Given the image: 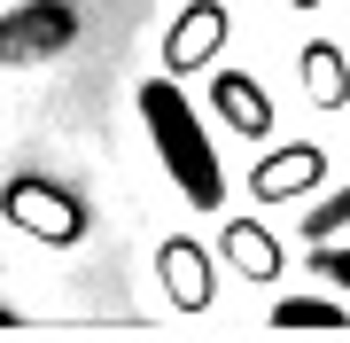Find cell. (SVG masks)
<instances>
[{
	"label": "cell",
	"mask_w": 350,
	"mask_h": 343,
	"mask_svg": "<svg viewBox=\"0 0 350 343\" xmlns=\"http://www.w3.org/2000/svg\"><path fill=\"white\" fill-rule=\"evenodd\" d=\"M211 110H218L234 133H250V140L273 133V94H265L250 71H218V78H211Z\"/></svg>",
	"instance_id": "4"
},
{
	"label": "cell",
	"mask_w": 350,
	"mask_h": 343,
	"mask_svg": "<svg viewBox=\"0 0 350 343\" xmlns=\"http://www.w3.org/2000/svg\"><path fill=\"white\" fill-rule=\"evenodd\" d=\"M304 94H312L319 110H342V102H350V63H342V47H327V39L304 47Z\"/></svg>",
	"instance_id": "7"
},
{
	"label": "cell",
	"mask_w": 350,
	"mask_h": 343,
	"mask_svg": "<svg viewBox=\"0 0 350 343\" xmlns=\"http://www.w3.org/2000/svg\"><path fill=\"white\" fill-rule=\"evenodd\" d=\"M312 266H319L327 281H335V289H350V250H319V257H312Z\"/></svg>",
	"instance_id": "12"
},
{
	"label": "cell",
	"mask_w": 350,
	"mask_h": 343,
	"mask_svg": "<svg viewBox=\"0 0 350 343\" xmlns=\"http://www.w3.org/2000/svg\"><path fill=\"white\" fill-rule=\"evenodd\" d=\"M140 125H148L163 172H172V188L187 195L195 211H218L226 203V164H218L211 133H202L195 102L179 94V78H148V86H140Z\"/></svg>",
	"instance_id": "1"
},
{
	"label": "cell",
	"mask_w": 350,
	"mask_h": 343,
	"mask_svg": "<svg viewBox=\"0 0 350 343\" xmlns=\"http://www.w3.org/2000/svg\"><path fill=\"white\" fill-rule=\"evenodd\" d=\"M70 39V16L55 8V0H39L31 16H8L0 24V55H24V47H63Z\"/></svg>",
	"instance_id": "8"
},
{
	"label": "cell",
	"mask_w": 350,
	"mask_h": 343,
	"mask_svg": "<svg viewBox=\"0 0 350 343\" xmlns=\"http://www.w3.org/2000/svg\"><path fill=\"white\" fill-rule=\"evenodd\" d=\"M288 8H319V0H288Z\"/></svg>",
	"instance_id": "13"
},
{
	"label": "cell",
	"mask_w": 350,
	"mask_h": 343,
	"mask_svg": "<svg viewBox=\"0 0 350 343\" xmlns=\"http://www.w3.org/2000/svg\"><path fill=\"white\" fill-rule=\"evenodd\" d=\"M163 289H172V305L202 312L211 305V257H202L195 242H163Z\"/></svg>",
	"instance_id": "6"
},
{
	"label": "cell",
	"mask_w": 350,
	"mask_h": 343,
	"mask_svg": "<svg viewBox=\"0 0 350 343\" xmlns=\"http://www.w3.org/2000/svg\"><path fill=\"white\" fill-rule=\"evenodd\" d=\"M0 211H8L16 227H31L39 242H78V234H86V203L63 195L55 179H31V172L0 188Z\"/></svg>",
	"instance_id": "2"
},
{
	"label": "cell",
	"mask_w": 350,
	"mask_h": 343,
	"mask_svg": "<svg viewBox=\"0 0 350 343\" xmlns=\"http://www.w3.org/2000/svg\"><path fill=\"white\" fill-rule=\"evenodd\" d=\"M273 328H288V335H296V328H327V335H335V328H350V312L335 305V296H280Z\"/></svg>",
	"instance_id": "9"
},
{
	"label": "cell",
	"mask_w": 350,
	"mask_h": 343,
	"mask_svg": "<svg viewBox=\"0 0 350 343\" xmlns=\"http://www.w3.org/2000/svg\"><path fill=\"white\" fill-rule=\"evenodd\" d=\"M327 172V156L312 149V140H288V149H273L265 164L250 172V195H265V203H280V195H304L312 179Z\"/></svg>",
	"instance_id": "5"
},
{
	"label": "cell",
	"mask_w": 350,
	"mask_h": 343,
	"mask_svg": "<svg viewBox=\"0 0 350 343\" xmlns=\"http://www.w3.org/2000/svg\"><path fill=\"white\" fill-rule=\"evenodd\" d=\"M226 31H234L226 0H187V8L172 16V31H163V78H187V71H202V63H211V55L226 47Z\"/></svg>",
	"instance_id": "3"
},
{
	"label": "cell",
	"mask_w": 350,
	"mask_h": 343,
	"mask_svg": "<svg viewBox=\"0 0 350 343\" xmlns=\"http://www.w3.org/2000/svg\"><path fill=\"white\" fill-rule=\"evenodd\" d=\"M226 250H234V266H241V273H257V281H265V273L280 266L273 234H257V227H226Z\"/></svg>",
	"instance_id": "10"
},
{
	"label": "cell",
	"mask_w": 350,
	"mask_h": 343,
	"mask_svg": "<svg viewBox=\"0 0 350 343\" xmlns=\"http://www.w3.org/2000/svg\"><path fill=\"white\" fill-rule=\"evenodd\" d=\"M342 227H350V188H342V195H327V203H312V218H304V234H312V242L342 234Z\"/></svg>",
	"instance_id": "11"
}]
</instances>
